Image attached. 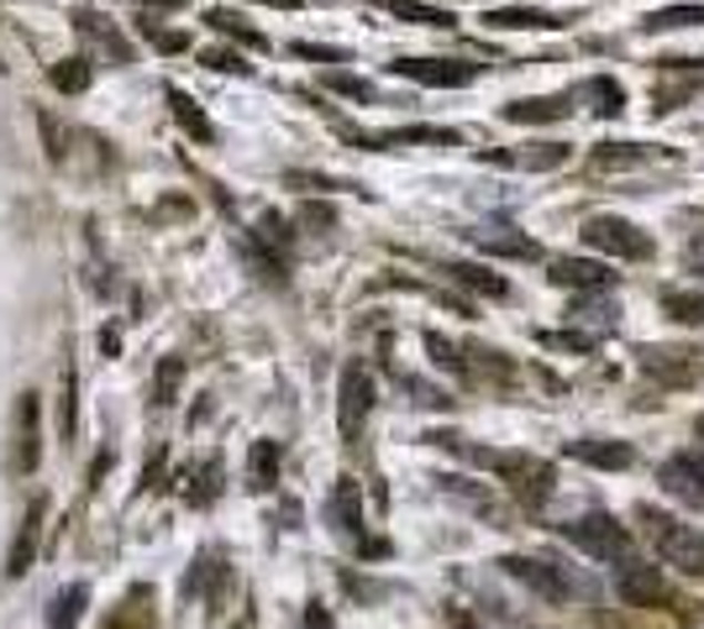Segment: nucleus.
Masks as SVG:
<instances>
[{"instance_id":"1","label":"nucleus","mask_w":704,"mask_h":629,"mask_svg":"<svg viewBox=\"0 0 704 629\" xmlns=\"http://www.w3.org/2000/svg\"><path fill=\"white\" fill-rule=\"evenodd\" d=\"M636 525H642L646 546L657 550L667 567L684 571V577H700V582H704V535L694 530V525L673 519V514L657 509V504H636Z\"/></svg>"},{"instance_id":"2","label":"nucleus","mask_w":704,"mask_h":629,"mask_svg":"<svg viewBox=\"0 0 704 629\" xmlns=\"http://www.w3.org/2000/svg\"><path fill=\"white\" fill-rule=\"evenodd\" d=\"M563 535L579 550H584V556H594V561H610V567L631 561V550H636V546H631V530H625L615 514H584V519L563 525Z\"/></svg>"},{"instance_id":"3","label":"nucleus","mask_w":704,"mask_h":629,"mask_svg":"<svg viewBox=\"0 0 704 629\" xmlns=\"http://www.w3.org/2000/svg\"><path fill=\"white\" fill-rule=\"evenodd\" d=\"M11 477H32L42 467V399L32 389L17 399L11 410V456H6Z\"/></svg>"},{"instance_id":"4","label":"nucleus","mask_w":704,"mask_h":629,"mask_svg":"<svg viewBox=\"0 0 704 629\" xmlns=\"http://www.w3.org/2000/svg\"><path fill=\"white\" fill-rule=\"evenodd\" d=\"M584 247L589 252H604V257H625V262H642V257H652L657 247H652V236L642 231V226H631L625 216H589L584 220Z\"/></svg>"},{"instance_id":"5","label":"nucleus","mask_w":704,"mask_h":629,"mask_svg":"<svg viewBox=\"0 0 704 629\" xmlns=\"http://www.w3.org/2000/svg\"><path fill=\"white\" fill-rule=\"evenodd\" d=\"M500 567H504V577H516L521 588H531L537 598H547V604H563V598L579 592L563 577V567H552V561H542V556H504Z\"/></svg>"},{"instance_id":"6","label":"nucleus","mask_w":704,"mask_h":629,"mask_svg":"<svg viewBox=\"0 0 704 629\" xmlns=\"http://www.w3.org/2000/svg\"><path fill=\"white\" fill-rule=\"evenodd\" d=\"M389 74L400 79H416V84H437V90H463L479 79V63H463V59H395Z\"/></svg>"},{"instance_id":"7","label":"nucleus","mask_w":704,"mask_h":629,"mask_svg":"<svg viewBox=\"0 0 704 629\" xmlns=\"http://www.w3.org/2000/svg\"><path fill=\"white\" fill-rule=\"evenodd\" d=\"M368 410H374V378H368L363 362H347V368H343V389H337V425H343L347 441L363 431Z\"/></svg>"},{"instance_id":"8","label":"nucleus","mask_w":704,"mask_h":629,"mask_svg":"<svg viewBox=\"0 0 704 629\" xmlns=\"http://www.w3.org/2000/svg\"><path fill=\"white\" fill-rule=\"evenodd\" d=\"M494 472H500L504 483L516 488V498H521V504H547V498H552V467H547V462H537V456L504 452Z\"/></svg>"},{"instance_id":"9","label":"nucleus","mask_w":704,"mask_h":629,"mask_svg":"<svg viewBox=\"0 0 704 629\" xmlns=\"http://www.w3.org/2000/svg\"><path fill=\"white\" fill-rule=\"evenodd\" d=\"M700 352H673V347H642L636 352V362H642L646 378H657L663 389H688L694 378H700V362H694Z\"/></svg>"},{"instance_id":"10","label":"nucleus","mask_w":704,"mask_h":629,"mask_svg":"<svg viewBox=\"0 0 704 629\" xmlns=\"http://www.w3.org/2000/svg\"><path fill=\"white\" fill-rule=\"evenodd\" d=\"M615 588H621V598L631 604V609H646V604H667V598H673V592H667V582H663V571L642 567L636 556L615 567Z\"/></svg>"},{"instance_id":"11","label":"nucleus","mask_w":704,"mask_h":629,"mask_svg":"<svg viewBox=\"0 0 704 629\" xmlns=\"http://www.w3.org/2000/svg\"><path fill=\"white\" fill-rule=\"evenodd\" d=\"M573 17L563 11H542V6H500V11H483V27L494 32H563Z\"/></svg>"},{"instance_id":"12","label":"nucleus","mask_w":704,"mask_h":629,"mask_svg":"<svg viewBox=\"0 0 704 629\" xmlns=\"http://www.w3.org/2000/svg\"><path fill=\"white\" fill-rule=\"evenodd\" d=\"M657 483H663L667 498H679L688 509H704V467L694 456H667L657 467Z\"/></svg>"},{"instance_id":"13","label":"nucleus","mask_w":704,"mask_h":629,"mask_svg":"<svg viewBox=\"0 0 704 629\" xmlns=\"http://www.w3.org/2000/svg\"><path fill=\"white\" fill-rule=\"evenodd\" d=\"M568 456L584 462V467H600V472L636 467V446H625V441H568Z\"/></svg>"},{"instance_id":"14","label":"nucleus","mask_w":704,"mask_h":629,"mask_svg":"<svg viewBox=\"0 0 704 629\" xmlns=\"http://www.w3.org/2000/svg\"><path fill=\"white\" fill-rule=\"evenodd\" d=\"M74 27H80V38L95 42L111 63H132V42L121 38L111 17H101V11H74Z\"/></svg>"},{"instance_id":"15","label":"nucleus","mask_w":704,"mask_h":629,"mask_svg":"<svg viewBox=\"0 0 704 629\" xmlns=\"http://www.w3.org/2000/svg\"><path fill=\"white\" fill-rule=\"evenodd\" d=\"M573 111V95H531V100H510L500 116L516 121V126H547V121H568Z\"/></svg>"},{"instance_id":"16","label":"nucleus","mask_w":704,"mask_h":629,"mask_svg":"<svg viewBox=\"0 0 704 629\" xmlns=\"http://www.w3.org/2000/svg\"><path fill=\"white\" fill-rule=\"evenodd\" d=\"M353 142H368V147H458V132H447V126H400V132H374V137L353 132Z\"/></svg>"},{"instance_id":"17","label":"nucleus","mask_w":704,"mask_h":629,"mask_svg":"<svg viewBox=\"0 0 704 629\" xmlns=\"http://www.w3.org/2000/svg\"><path fill=\"white\" fill-rule=\"evenodd\" d=\"M547 278H552L558 289H610V283H615V274H610L604 262H589V257H558Z\"/></svg>"},{"instance_id":"18","label":"nucleus","mask_w":704,"mask_h":629,"mask_svg":"<svg viewBox=\"0 0 704 629\" xmlns=\"http://www.w3.org/2000/svg\"><path fill=\"white\" fill-rule=\"evenodd\" d=\"M479 252H500V257H542V247L531 241V236L510 231V226H473V231H463Z\"/></svg>"},{"instance_id":"19","label":"nucleus","mask_w":704,"mask_h":629,"mask_svg":"<svg viewBox=\"0 0 704 629\" xmlns=\"http://www.w3.org/2000/svg\"><path fill=\"white\" fill-rule=\"evenodd\" d=\"M437 274L452 278V283H463V289H473V295H483V299H510V283H504L500 274H489L483 262H442Z\"/></svg>"},{"instance_id":"20","label":"nucleus","mask_w":704,"mask_h":629,"mask_svg":"<svg viewBox=\"0 0 704 629\" xmlns=\"http://www.w3.org/2000/svg\"><path fill=\"white\" fill-rule=\"evenodd\" d=\"M42 504H27V514H21V535L17 546H11V561H6V571L11 577H27L32 571V561H38V535H42Z\"/></svg>"},{"instance_id":"21","label":"nucleus","mask_w":704,"mask_h":629,"mask_svg":"<svg viewBox=\"0 0 704 629\" xmlns=\"http://www.w3.org/2000/svg\"><path fill=\"white\" fill-rule=\"evenodd\" d=\"M568 142H537V147H526V153H483L489 163H510V168H531V174H542V168H563L568 163Z\"/></svg>"},{"instance_id":"22","label":"nucleus","mask_w":704,"mask_h":629,"mask_svg":"<svg viewBox=\"0 0 704 629\" xmlns=\"http://www.w3.org/2000/svg\"><path fill=\"white\" fill-rule=\"evenodd\" d=\"M657 157H667L663 147H642V142H604V147H594V168L615 174V168H642V163H657Z\"/></svg>"},{"instance_id":"23","label":"nucleus","mask_w":704,"mask_h":629,"mask_svg":"<svg viewBox=\"0 0 704 629\" xmlns=\"http://www.w3.org/2000/svg\"><path fill=\"white\" fill-rule=\"evenodd\" d=\"M437 488H442L447 498H458L463 509L483 514V519H494V525H500V519H504V514H500V504H494V493L483 488V483H468V477H437Z\"/></svg>"},{"instance_id":"24","label":"nucleus","mask_w":704,"mask_h":629,"mask_svg":"<svg viewBox=\"0 0 704 629\" xmlns=\"http://www.w3.org/2000/svg\"><path fill=\"white\" fill-rule=\"evenodd\" d=\"M379 11H389V17L410 21V27H452V11L447 6H426V0H374Z\"/></svg>"},{"instance_id":"25","label":"nucleus","mask_w":704,"mask_h":629,"mask_svg":"<svg viewBox=\"0 0 704 629\" xmlns=\"http://www.w3.org/2000/svg\"><path fill=\"white\" fill-rule=\"evenodd\" d=\"M331 525L343 535H358L363 530V509H358V483L353 477H337V488H331Z\"/></svg>"},{"instance_id":"26","label":"nucleus","mask_w":704,"mask_h":629,"mask_svg":"<svg viewBox=\"0 0 704 629\" xmlns=\"http://www.w3.org/2000/svg\"><path fill=\"white\" fill-rule=\"evenodd\" d=\"M163 100H169V111H174V121H180V126H184V132H190L195 142H216V126H211V121L201 116V105H195V100L184 95V90H169Z\"/></svg>"},{"instance_id":"27","label":"nucleus","mask_w":704,"mask_h":629,"mask_svg":"<svg viewBox=\"0 0 704 629\" xmlns=\"http://www.w3.org/2000/svg\"><path fill=\"white\" fill-rule=\"evenodd\" d=\"M573 95L594 100V105H589L594 116H621V111H625V90L615 84V79H584V84H579Z\"/></svg>"},{"instance_id":"28","label":"nucleus","mask_w":704,"mask_h":629,"mask_svg":"<svg viewBox=\"0 0 704 629\" xmlns=\"http://www.w3.org/2000/svg\"><path fill=\"white\" fill-rule=\"evenodd\" d=\"M247 483H253L258 493L279 483V446H274V441H253V456H247Z\"/></svg>"},{"instance_id":"29","label":"nucleus","mask_w":704,"mask_h":629,"mask_svg":"<svg viewBox=\"0 0 704 629\" xmlns=\"http://www.w3.org/2000/svg\"><path fill=\"white\" fill-rule=\"evenodd\" d=\"M84 604H90V588H84V582H69V588L53 598L48 625H53V629H74V625H80V613H84Z\"/></svg>"},{"instance_id":"30","label":"nucleus","mask_w":704,"mask_h":629,"mask_svg":"<svg viewBox=\"0 0 704 629\" xmlns=\"http://www.w3.org/2000/svg\"><path fill=\"white\" fill-rule=\"evenodd\" d=\"M679 27H704V6H667L642 17V32H679Z\"/></svg>"},{"instance_id":"31","label":"nucleus","mask_w":704,"mask_h":629,"mask_svg":"<svg viewBox=\"0 0 704 629\" xmlns=\"http://www.w3.org/2000/svg\"><path fill=\"white\" fill-rule=\"evenodd\" d=\"M211 27H216V32H226V38H237L242 48H253V53H263V48H268V38H263L258 27H247V21L237 17V11H211Z\"/></svg>"},{"instance_id":"32","label":"nucleus","mask_w":704,"mask_h":629,"mask_svg":"<svg viewBox=\"0 0 704 629\" xmlns=\"http://www.w3.org/2000/svg\"><path fill=\"white\" fill-rule=\"evenodd\" d=\"M663 314L673 326H704V295H663Z\"/></svg>"},{"instance_id":"33","label":"nucleus","mask_w":704,"mask_h":629,"mask_svg":"<svg viewBox=\"0 0 704 629\" xmlns=\"http://www.w3.org/2000/svg\"><path fill=\"white\" fill-rule=\"evenodd\" d=\"M53 90H63V95H84V90H90V63L84 59L53 63Z\"/></svg>"},{"instance_id":"34","label":"nucleus","mask_w":704,"mask_h":629,"mask_svg":"<svg viewBox=\"0 0 704 629\" xmlns=\"http://www.w3.org/2000/svg\"><path fill=\"white\" fill-rule=\"evenodd\" d=\"M573 314H579V320H594V326H604V331H610V326L621 320V305H615V299H579V305H573Z\"/></svg>"},{"instance_id":"35","label":"nucleus","mask_w":704,"mask_h":629,"mask_svg":"<svg viewBox=\"0 0 704 629\" xmlns=\"http://www.w3.org/2000/svg\"><path fill=\"white\" fill-rule=\"evenodd\" d=\"M426 352L437 357V362H442L447 373H458V378H468V362H463V357H458V347H452V341H447V336H437V331H426Z\"/></svg>"},{"instance_id":"36","label":"nucleus","mask_w":704,"mask_h":629,"mask_svg":"<svg viewBox=\"0 0 704 629\" xmlns=\"http://www.w3.org/2000/svg\"><path fill=\"white\" fill-rule=\"evenodd\" d=\"M542 347H552V352H594V347H600V336H579V331H542Z\"/></svg>"},{"instance_id":"37","label":"nucleus","mask_w":704,"mask_h":629,"mask_svg":"<svg viewBox=\"0 0 704 629\" xmlns=\"http://www.w3.org/2000/svg\"><path fill=\"white\" fill-rule=\"evenodd\" d=\"M142 32H147V42H153V48H163V53H184V48H190V38H184V32H169V27H159L153 17H142Z\"/></svg>"},{"instance_id":"38","label":"nucleus","mask_w":704,"mask_h":629,"mask_svg":"<svg viewBox=\"0 0 704 629\" xmlns=\"http://www.w3.org/2000/svg\"><path fill=\"white\" fill-rule=\"evenodd\" d=\"M326 84H331L337 95H347V100H374V84H368V79H358V74H343V69H331V74H326Z\"/></svg>"},{"instance_id":"39","label":"nucleus","mask_w":704,"mask_h":629,"mask_svg":"<svg viewBox=\"0 0 704 629\" xmlns=\"http://www.w3.org/2000/svg\"><path fill=\"white\" fill-rule=\"evenodd\" d=\"M205 69H216V74H253V63H242L237 53H226V48H211V53H205Z\"/></svg>"},{"instance_id":"40","label":"nucleus","mask_w":704,"mask_h":629,"mask_svg":"<svg viewBox=\"0 0 704 629\" xmlns=\"http://www.w3.org/2000/svg\"><path fill=\"white\" fill-rule=\"evenodd\" d=\"M59 435L74 441V368H63V420H59Z\"/></svg>"},{"instance_id":"41","label":"nucleus","mask_w":704,"mask_h":629,"mask_svg":"<svg viewBox=\"0 0 704 629\" xmlns=\"http://www.w3.org/2000/svg\"><path fill=\"white\" fill-rule=\"evenodd\" d=\"M295 59H322V63H347L343 48H322V42H295Z\"/></svg>"},{"instance_id":"42","label":"nucleus","mask_w":704,"mask_h":629,"mask_svg":"<svg viewBox=\"0 0 704 629\" xmlns=\"http://www.w3.org/2000/svg\"><path fill=\"white\" fill-rule=\"evenodd\" d=\"M180 373H184L180 362H163V368H159V399H163V404H169V393H174V383H180Z\"/></svg>"},{"instance_id":"43","label":"nucleus","mask_w":704,"mask_h":629,"mask_svg":"<svg viewBox=\"0 0 704 629\" xmlns=\"http://www.w3.org/2000/svg\"><path fill=\"white\" fill-rule=\"evenodd\" d=\"M300 220H305V226H331V220H337V216H331L326 205H305V210H300Z\"/></svg>"},{"instance_id":"44","label":"nucleus","mask_w":704,"mask_h":629,"mask_svg":"<svg viewBox=\"0 0 704 629\" xmlns=\"http://www.w3.org/2000/svg\"><path fill=\"white\" fill-rule=\"evenodd\" d=\"M142 6H159V11H180L184 0H142Z\"/></svg>"},{"instance_id":"45","label":"nucleus","mask_w":704,"mask_h":629,"mask_svg":"<svg viewBox=\"0 0 704 629\" xmlns=\"http://www.w3.org/2000/svg\"><path fill=\"white\" fill-rule=\"evenodd\" d=\"M258 6H279V11H295L300 0H258Z\"/></svg>"}]
</instances>
